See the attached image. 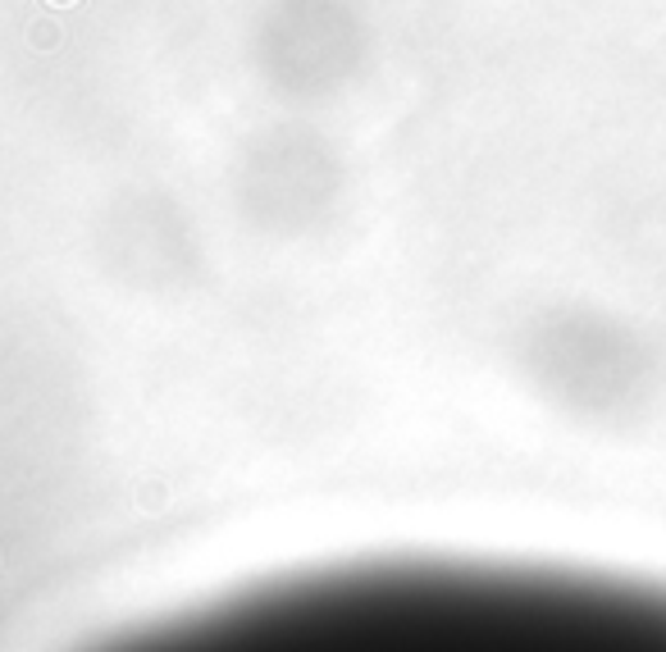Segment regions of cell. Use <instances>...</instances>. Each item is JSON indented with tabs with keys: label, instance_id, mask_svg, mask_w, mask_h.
I'll use <instances>...</instances> for the list:
<instances>
[{
	"label": "cell",
	"instance_id": "6da1fadb",
	"mask_svg": "<svg viewBox=\"0 0 666 652\" xmlns=\"http://www.w3.org/2000/svg\"><path fill=\"white\" fill-rule=\"evenodd\" d=\"M55 5H74V0H55Z\"/></svg>",
	"mask_w": 666,
	"mask_h": 652
}]
</instances>
